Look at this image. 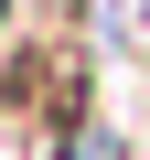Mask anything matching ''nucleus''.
I'll list each match as a JSON object with an SVG mask.
<instances>
[{
    "label": "nucleus",
    "mask_w": 150,
    "mask_h": 160,
    "mask_svg": "<svg viewBox=\"0 0 150 160\" xmlns=\"http://www.w3.org/2000/svg\"><path fill=\"white\" fill-rule=\"evenodd\" d=\"M139 32H150V0H139Z\"/></svg>",
    "instance_id": "1"
}]
</instances>
